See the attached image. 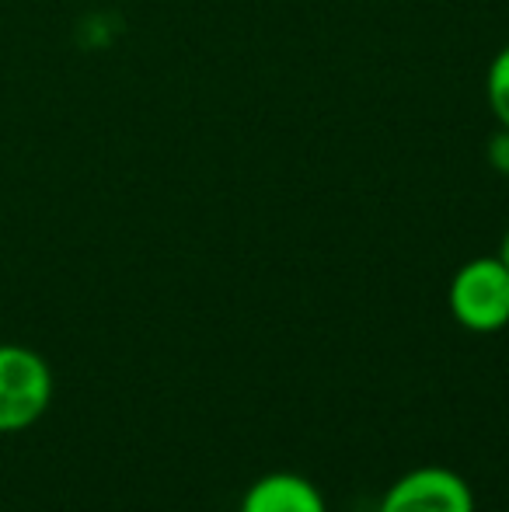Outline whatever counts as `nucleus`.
I'll list each match as a JSON object with an SVG mask.
<instances>
[{"mask_svg":"<svg viewBox=\"0 0 509 512\" xmlns=\"http://www.w3.org/2000/svg\"><path fill=\"white\" fill-rule=\"evenodd\" d=\"M499 258L506 262V269H509V230L503 234V244H499Z\"/></svg>","mask_w":509,"mask_h":512,"instance_id":"0eeeda50","label":"nucleus"},{"mask_svg":"<svg viewBox=\"0 0 509 512\" xmlns=\"http://www.w3.org/2000/svg\"><path fill=\"white\" fill-rule=\"evenodd\" d=\"M56 380L46 356L28 345L0 342V432L32 429L53 405Z\"/></svg>","mask_w":509,"mask_h":512,"instance_id":"f03ea898","label":"nucleus"},{"mask_svg":"<svg viewBox=\"0 0 509 512\" xmlns=\"http://www.w3.org/2000/svg\"><path fill=\"white\" fill-rule=\"evenodd\" d=\"M485 105H489L496 126L509 129V46L499 49L485 70Z\"/></svg>","mask_w":509,"mask_h":512,"instance_id":"39448f33","label":"nucleus"},{"mask_svg":"<svg viewBox=\"0 0 509 512\" xmlns=\"http://www.w3.org/2000/svg\"><path fill=\"white\" fill-rule=\"evenodd\" d=\"M485 157H489V164L499 171V175L509 178V129L499 126L496 133L489 136V147H485Z\"/></svg>","mask_w":509,"mask_h":512,"instance_id":"423d86ee","label":"nucleus"},{"mask_svg":"<svg viewBox=\"0 0 509 512\" xmlns=\"http://www.w3.org/2000/svg\"><path fill=\"white\" fill-rule=\"evenodd\" d=\"M450 317L464 331L496 335L509 324V269L499 255H478L454 272L447 286Z\"/></svg>","mask_w":509,"mask_h":512,"instance_id":"f257e3e1","label":"nucleus"},{"mask_svg":"<svg viewBox=\"0 0 509 512\" xmlns=\"http://www.w3.org/2000/svg\"><path fill=\"white\" fill-rule=\"evenodd\" d=\"M377 512H475V492L450 467L422 464L387 488Z\"/></svg>","mask_w":509,"mask_h":512,"instance_id":"7ed1b4c3","label":"nucleus"},{"mask_svg":"<svg viewBox=\"0 0 509 512\" xmlns=\"http://www.w3.org/2000/svg\"><path fill=\"white\" fill-rule=\"evenodd\" d=\"M238 512H328V502L321 488L304 474L272 471L248 485Z\"/></svg>","mask_w":509,"mask_h":512,"instance_id":"20e7f679","label":"nucleus"}]
</instances>
